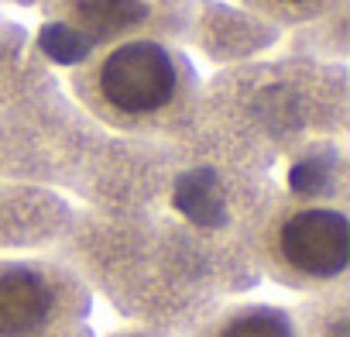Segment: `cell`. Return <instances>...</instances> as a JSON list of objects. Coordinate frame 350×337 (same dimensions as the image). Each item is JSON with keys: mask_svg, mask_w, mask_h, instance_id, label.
I'll list each match as a JSON object with an SVG mask.
<instances>
[{"mask_svg": "<svg viewBox=\"0 0 350 337\" xmlns=\"http://www.w3.org/2000/svg\"><path fill=\"white\" fill-rule=\"evenodd\" d=\"M295 323L302 337H350V316H347V286H336L329 292L309 296L295 310Z\"/></svg>", "mask_w": 350, "mask_h": 337, "instance_id": "7", "label": "cell"}, {"mask_svg": "<svg viewBox=\"0 0 350 337\" xmlns=\"http://www.w3.org/2000/svg\"><path fill=\"white\" fill-rule=\"evenodd\" d=\"M72 255L66 258L134 320L189 334L203 323L217 299L237 289V258L247 262L241 241L206 234L200 227L137 224L100 217L72 224Z\"/></svg>", "mask_w": 350, "mask_h": 337, "instance_id": "1", "label": "cell"}, {"mask_svg": "<svg viewBox=\"0 0 350 337\" xmlns=\"http://www.w3.org/2000/svg\"><path fill=\"white\" fill-rule=\"evenodd\" d=\"M247 262L271 282L319 296L347 286L350 269V217L343 203L275 197L241 221Z\"/></svg>", "mask_w": 350, "mask_h": 337, "instance_id": "3", "label": "cell"}, {"mask_svg": "<svg viewBox=\"0 0 350 337\" xmlns=\"http://www.w3.org/2000/svg\"><path fill=\"white\" fill-rule=\"evenodd\" d=\"M241 4L251 14L285 28L312 25L319 18H340L347 11V0H241Z\"/></svg>", "mask_w": 350, "mask_h": 337, "instance_id": "8", "label": "cell"}, {"mask_svg": "<svg viewBox=\"0 0 350 337\" xmlns=\"http://www.w3.org/2000/svg\"><path fill=\"white\" fill-rule=\"evenodd\" d=\"M186 337H302L295 313L278 303H230L217 306Z\"/></svg>", "mask_w": 350, "mask_h": 337, "instance_id": "6", "label": "cell"}, {"mask_svg": "<svg viewBox=\"0 0 350 337\" xmlns=\"http://www.w3.org/2000/svg\"><path fill=\"white\" fill-rule=\"evenodd\" d=\"M90 316V286L66 258L0 262V337H62Z\"/></svg>", "mask_w": 350, "mask_h": 337, "instance_id": "4", "label": "cell"}, {"mask_svg": "<svg viewBox=\"0 0 350 337\" xmlns=\"http://www.w3.org/2000/svg\"><path fill=\"white\" fill-rule=\"evenodd\" d=\"M45 21L90 49L127 38L175 42L189 32V0H45Z\"/></svg>", "mask_w": 350, "mask_h": 337, "instance_id": "5", "label": "cell"}, {"mask_svg": "<svg viewBox=\"0 0 350 337\" xmlns=\"http://www.w3.org/2000/svg\"><path fill=\"white\" fill-rule=\"evenodd\" d=\"M69 86L100 124L141 138L183 134L200 103L193 59L161 38H127L93 52L72 69Z\"/></svg>", "mask_w": 350, "mask_h": 337, "instance_id": "2", "label": "cell"}]
</instances>
